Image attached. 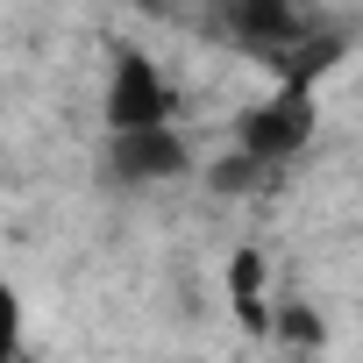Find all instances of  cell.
<instances>
[{"instance_id": "cell-1", "label": "cell", "mask_w": 363, "mask_h": 363, "mask_svg": "<svg viewBox=\"0 0 363 363\" xmlns=\"http://www.w3.org/2000/svg\"><path fill=\"white\" fill-rule=\"evenodd\" d=\"M313 128H320V100L299 93V86H278V93H264V100L235 121V150H242L250 164L278 171V164H292V157L313 143Z\"/></svg>"}, {"instance_id": "cell-2", "label": "cell", "mask_w": 363, "mask_h": 363, "mask_svg": "<svg viewBox=\"0 0 363 363\" xmlns=\"http://www.w3.org/2000/svg\"><path fill=\"white\" fill-rule=\"evenodd\" d=\"M178 114V93L171 79L157 72L150 50L121 43L114 50V72H107V135H143V128H171Z\"/></svg>"}, {"instance_id": "cell-3", "label": "cell", "mask_w": 363, "mask_h": 363, "mask_svg": "<svg viewBox=\"0 0 363 363\" xmlns=\"http://www.w3.org/2000/svg\"><path fill=\"white\" fill-rule=\"evenodd\" d=\"M100 171L114 178V186H164V178H186L193 171V150L178 128H143V135H107L100 150Z\"/></svg>"}, {"instance_id": "cell-4", "label": "cell", "mask_w": 363, "mask_h": 363, "mask_svg": "<svg viewBox=\"0 0 363 363\" xmlns=\"http://www.w3.org/2000/svg\"><path fill=\"white\" fill-rule=\"evenodd\" d=\"M221 29H228L242 50H257L271 72H278L306 36H320V22H313V15H299V8H285V0H235V8L221 15Z\"/></svg>"}, {"instance_id": "cell-5", "label": "cell", "mask_w": 363, "mask_h": 363, "mask_svg": "<svg viewBox=\"0 0 363 363\" xmlns=\"http://www.w3.org/2000/svg\"><path fill=\"white\" fill-rule=\"evenodd\" d=\"M264 292H271L264 250H235V257H228V299H235V320H242L250 335H271V306H278V299H264Z\"/></svg>"}, {"instance_id": "cell-6", "label": "cell", "mask_w": 363, "mask_h": 363, "mask_svg": "<svg viewBox=\"0 0 363 363\" xmlns=\"http://www.w3.org/2000/svg\"><path fill=\"white\" fill-rule=\"evenodd\" d=\"M271 335H278L292 356H320V349H328V320H320L299 292H285V285H278V306H271Z\"/></svg>"}, {"instance_id": "cell-7", "label": "cell", "mask_w": 363, "mask_h": 363, "mask_svg": "<svg viewBox=\"0 0 363 363\" xmlns=\"http://www.w3.org/2000/svg\"><path fill=\"white\" fill-rule=\"evenodd\" d=\"M335 65H342V36H328V29H320V36H306V43H299V50L278 65V86H299V93H313V86H320Z\"/></svg>"}, {"instance_id": "cell-8", "label": "cell", "mask_w": 363, "mask_h": 363, "mask_svg": "<svg viewBox=\"0 0 363 363\" xmlns=\"http://www.w3.org/2000/svg\"><path fill=\"white\" fill-rule=\"evenodd\" d=\"M257 178H264V164H250L242 150L214 164V186H221V193H250V186H257Z\"/></svg>"}]
</instances>
